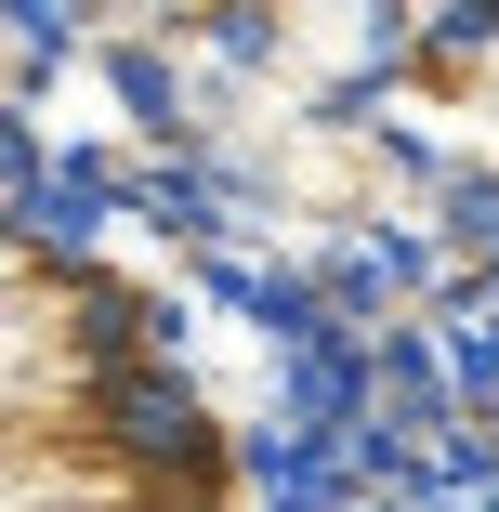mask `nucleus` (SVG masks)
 I'll use <instances>...</instances> for the list:
<instances>
[{
  "label": "nucleus",
  "mask_w": 499,
  "mask_h": 512,
  "mask_svg": "<svg viewBox=\"0 0 499 512\" xmlns=\"http://www.w3.org/2000/svg\"><path fill=\"white\" fill-rule=\"evenodd\" d=\"M0 512H237V473L132 302L0 224Z\"/></svg>",
  "instance_id": "1"
}]
</instances>
